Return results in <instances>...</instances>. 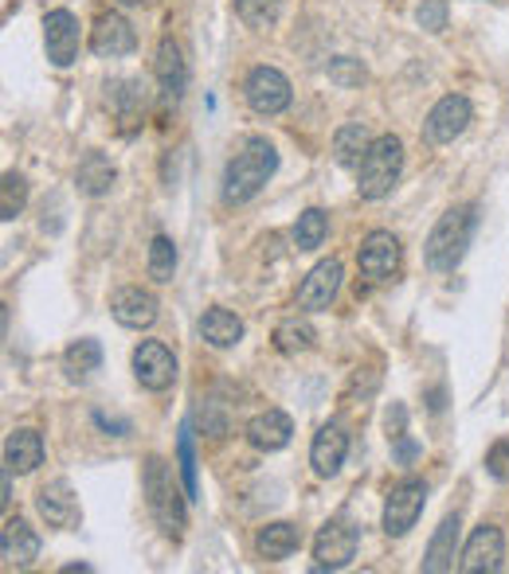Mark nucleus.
Here are the masks:
<instances>
[{
  "instance_id": "f257e3e1",
  "label": "nucleus",
  "mask_w": 509,
  "mask_h": 574,
  "mask_svg": "<svg viewBox=\"0 0 509 574\" xmlns=\"http://www.w3.org/2000/svg\"><path fill=\"white\" fill-rule=\"evenodd\" d=\"M279 168V153L267 137H247L244 148L236 157L227 160V172H224V200L227 204H247L254 195L263 192L267 180L274 177Z\"/></svg>"
},
{
  "instance_id": "f03ea898",
  "label": "nucleus",
  "mask_w": 509,
  "mask_h": 574,
  "mask_svg": "<svg viewBox=\"0 0 509 574\" xmlns=\"http://www.w3.org/2000/svg\"><path fill=\"white\" fill-rule=\"evenodd\" d=\"M145 497H150V512L157 519V528L169 539H180L189 528V509L180 497L177 481H173V469L161 457H145Z\"/></svg>"
},
{
  "instance_id": "7ed1b4c3",
  "label": "nucleus",
  "mask_w": 509,
  "mask_h": 574,
  "mask_svg": "<svg viewBox=\"0 0 509 574\" xmlns=\"http://www.w3.org/2000/svg\"><path fill=\"white\" fill-rule=\"evenodd\" d=\"M474 223H478V215H474L471 204L451 207L443 219L435 223V231L427 235V251H424L427 266L431 270L459 266L462 254H466V247H471V239H474Z\"/></svg>"
},
{
  "instance_id": "20e7f679",
  "label": "nucleus",
  "mask_w": 509,
  "mask_h": 574,
  "mask_svg": "<svg viewBox=\"0 0 509 574\" xmlns=\"http://www.w3.org/2000/svg\"><path fill=\"white\" fill-rule=\"evenodd\" d=\"M400 172H404V145H400V137L384 133L368 145L365 160L357 165V192L365 200H384L396 188Z\"/></svg>"
},
{
  "instance_id": "39448f33",
  "label": "nucleus",
  "mask_w": 509,
  "mask_h": 574,
  "mask_svg": "<svg viewBox=\"0 0 509 574\" xmlns=\"http://www.w3.org/2000/svg\"><path fill=\"white\" fill-rule=\"evenodd\" d=\"M244 94H247V106L254 113H263V118H274V113H283L291 106V83H286L283 71H274V67H254L247 74L244 83Z\"/></svg>"
},
{
  "instance_id": "423d86ee",
  "label": "nucleus",
  "mask_w": 509,
  "mask_h": 574,
  "mask_svg": "<svg viewBox=\"0 0 509 574\" xmlns=\"http://www.w3.org/2000/svg\"><path fill=\"white\" fill-rule=\"evenodd\" d=\"M360 547V531L345 519H330L325 528L318 531L313 539V563L318 571H338V566H350L353 555H357Z\"/></svg>"
},
{
  "instance_id": "0eeeda50",
  "label": "nucleus",
  "mask_w": 509,
  "mask_h": 574,
  "mask_svg": "<svg viewBox=\"0 0 509 574\" xmlns=\"http://www.w3.org/2000/svg\"><path fill=\"white\" fill-rule=\"evenodd\" d=\"M424 504H427V485L424 481H415V477L400 481L396 489L388 492V501H384V531L388 536H407V531L415 528L419 512H424Z\"/></svg>"
},
{
  "instance_id": "6e6552de",
  "label": "nucleus",
  "mask_w": 509,
  "mask_h": 574,
  "mask_svg": "<svg viewBox=\"0 0 509 574\" xmlns=\"http://www.w3.org/2000/svg\"><path fill=\"white\" fill-rule=\"evenodd\" d=\"M133 375L145 391H169L177 380V356L161 340H142L133 348Z\"/></svg>"
},
{
  "instance_id": "1a4fd4ad",
  "label": "nucleus",
  "mask_w": 509,
  "mask_h": 574,
  "mask_svg": "<svg viewBox=\"0 0 509 574\" xmlns=\"http://www.w3.org/2000/svg\"><path fill=\"white\" fill-rule=\"evenodd\" d=\"M474 110L471 103L462 98V94H447V98H439V103L431 106V113H427V141H435V145H451L454 137H462L466 133V125H471Z\"/></svg>"
},
{
  "instance_id": "9d476101",
  "label": "nucleus",
  "mask_w": 509,
  "mask_h": 574,
  "mask_svg": "<svg viewBox=\"0 0 509 574\" xmlns=\"http://www.w3.org/2000/svg\"><path fill=\"white\" fill-rule=\"evenodd\" d=\"M357 266L365 278L388 282L400 270V239L392 231L365 235V242H360V251H357Z\"/></svg>"
},
{
  "instance_id": "9b49d317",
  "label": "nucleus",
  "mask_w": 509,
  "mask_h": 574,
  "mask_svg": "<svg viewBox=\"0 0 509 574\" xmlns=\"http://www.w3.org/2000/svg\"><path fill=\"white\" fill-rule=\"evenodd\" d=\"M501 559H506V539H501L498 528L490 524H482L466 547H462V563L459 571L462 574H498L501 571Z\"/></svg>"
},
{
  "instance_id": "f8f14e48",
  "label": "nucleus",
  "mask_w": 509,
  "mask_h": 574,
  "mask_svg": "<svg viewBox=\"0 0 509 574\" xmlns=\"http://www.w3.org/2000/svg\"><path fill=\"white\" fill-rule=\"evenodd\" d=\"M44 44H48V59L56 67H71L79 59V20L67 9H56L44 16Z\"/></svg>"
},
{
  "instance_id": "ddd939ff",
  "label": "nucleus",
  "mask_w": 509,
  "mask_h": 574,
  "mask_svg": "<svg viewBox=\"0 0 509 574\" xmlns=\"http://www.w3.org/2000/svg\"><path fill=\"white\" fill-rule=\"evenodd\" d=\"M133 47H138V36H133L130 20L118 16V12H106L98 16L95 32H91V51L103 59H122L130 56Z\"/></svg>"
},
{
  "instance_id": "4468645a",
  "label": "nucleus",
  "mask_w": 509,
  "mask_h": 574,
  "mask_svg": "<svg viewBox=\"0 0 509 574\" xmlns=\"http://www.w3.org/2000/svg\"><path fill=\"white\" fill-rule=\"evenodd\" d=\"M338 289H341V262L325 259V262H318L310 274H306L303 289H298V306L310 309V313H318V309H330L333 297H338Z\"/></svg>"
},
{
  "instance_id": "2eb2a0df",
  "label": "nucleus",
  "mask_w": 509,
  "mask_h": 574,
  "mask_svg": "<svg viewBox=\"0 0 509 574\" xmlns=\"http://www.w3.org/2000/svg\"><path fill=\"white\" fill-rule=\"evenodd\" d=\"M0 555H4V566H16V571H24V566H32L39 559V536L36 528H32L28 519H4V536H0Z\"/></svg>"
},
{
  "instance_id": "dca6fc26",
  "label": "nucleus",
  "mask_w": 509,
  "mask_h": 574,
  "mask_svg": "<svg viewBox=\"0 0 509 574\" xmlns=\"http://www.w3.org/2000/svg\"><path fill=\"white\" fill-rule=\"evenodd\" d=\"M114 321L122 328H150L157 321V297L142 286H126L114 294Z\"/></svg>"
},
{
  "instance_id": "f3484780",
  "label": "nucleus",
  "mask_w": 509,
  "mask_h": 574,
  "mask_svg": "<svg viewBox=\"0 0 509 574\" xmlns=\"http://www.w3.org/2000/svg\"><path fill=\"white\" fill-rule=\"evenodd\" d=\"M153 74H157L161 94H165L169 103H177L180 94H185V86H189V63L180 56L177 39H161L157 59H153Z\"/></svg>"
},
{
  "instance_id": "a211bd4d",
  "label": "nucleus",
  "mask_w": 509,
  "mask_h": 574,
  "mask_svg": "<svg viewBox=\"0 0 509 574\" xmlns=\"http://www.w3.org/2000/svg\"><path fill=\"white\" fill-rule=\"evenodd\" d=\"M36 509H39V516L48 519L51 528L71 531L79 524V501H75V492H71V485L67 481L44 485L39 497H36Z\"/></svg>"
},
{
  "instance_id": "6ab92c4d",
  "label": "nucleus",
  "mask_w": 509,
  "mask_h": 574,
  "mask_svg": "<svg viewBox=\"0 0 509 574\" xmlns=\"http://www.w3.org/2000/svg\"><path fill=\"white\" fill-rule=\"evenodd\" d=\"M345 454H350V434L330 422V427H321L313 434V445H310V465L318 477H333V473L345 465Z\"/></svg>"
},
{
  "instance_id": "aec40b11",
  "label": "nucleus",
  "mask_w": 509,
  "mask_h": 574,
  "mask_svg": "<svg viewBox=\"0 0 509 574\" xmlns=\"http://www.w3.org/2000/svg\"><path fill=\"white\" fill-rule=\"evenodd\" d=\"M291 434H294V422L286 410H263V415H254L251 422H247V442H251L254 450H267V454L283 450V445L291 442Z\"/></svg>"
},
{
  "instance_id": "412c9836",
  "label": "nucleus",
  "mask_w": 509,
  "mask_h": 574,
  "mask_svg": "<svg viewBox=\"0 0 509 574\" xmlns=\"http://www.w3.org/2000/svg\"><path fill=\"white\" fill-rule=\"evenodd\" d=\"M200 336H204L212 348H236L244 340V321H239L232 309H208L200 316Z\"/></svg>"
},
{
  "instance_id": "4be33fe9",
  "label": "nucleus",
  "mask_w": 509,
  "mask_h": 574,
  "mask_svg": "<svg viewBox=\"0 0 509 574\" xmlns=\"http://www.w3.org/2000/svg\"><path fill=\"white\" fill-rule=\"evenodd\" d=\"M4 462L12 473H32L36 465H44V438L36 430H12L4 442Z\"/></svg>"
},
{
  "instance_id": "5701e85b",
  "label": "nucleus",
  "mask_w": 509,
  "mask_h": 574,
  "mask_svg": "<svg viewBox=\"0 0 509 574\" xmlns=\"http://www.w3.org/2000/svg\"><path fill=\"white\" fill-rule=\"evenodd\" d=\"M454 547H459V516H447L431 536V547L424 555V571L427 574H443L454 566Z\"/></svg>"
},
{
  "instance_id": "b1692460",
  "label": "nucleus",
  "mask_w": 509,
  "mask_h": 574,
  "mask_svg": "<svg viewBox=\"0 0 509 574\" xmlns=\"http://www.w3.org/2000/svg\"><path fill=\"white\" fill-rule=\"evenodd\" d=\"M298 543H303V531L294 528V524H267V528L259 531V539H254L259 555L271 559V563L294 555V551H298Z\"/></svg>"
},
{
  "instance_id": "393cba45",
  "label": "nucleus",
  "mask_w": 509,
  "mask_h": 574,
  "mask_svg": "<svg viewBox=\"0 0 509 574\" xmlns=\"http://www.w3.org/2000/svg\"><path fill=\"white\" fill-rule=\"evenodd\" d=\"M313 340H318V333H313V324L303 321V316H286V321H279V328H274V348L283 356L310 352Z\"/></svg>"
},
{
  "instance_id": "a878e982",
  "label": "nucleus",
  "mask_w": 509,
  "mask_h": 574,
  "mask_svg": "<svg viewBox=\"0 0 509 574\" xmlns=\"http://www.w3.org/2000/svg\"><path fill=\"white\" fill-rule=\"evenodd\" d=\"M368 145H372V141H368V130L360 125V121H350V125H341V130L333 133V157H338V165H345V168L360 165Z\"/></svg>"
},
{
  "instance_id": "bb28decb",
  "label": "nucleus",
  "mask_w": 509,
  "mask_h": 574,
  "mask_svg": "<svg viewBox=\"0 0 509 574\" xmlns=\"http://www.w3.org/2000/svg\"><path fill=\"white\" fill-rule=\"evenodd\" d=\"M98 368H103V348H98V340H75L63 352V371L71 380H79V383L91 380Z\"/></svg>"
},
{
  "instance_id": "cd10ccee",
  "label": "nucleus",
  "mask_w": 509,
  "mask_h": 574,
  "mask_svg": "<svg viewBox=\"0 0 509 574\" xmlns=\"http://www.w3.org/2000/svg\"><path fill=\"white\" fill-rule=\"evenodd\" d=\"M114 180H118V172H114L110 160L103 153H86L83 165H79V188L86 195H106L114 188Z\"/></svg>"
},
{
  "instance_id": "c85d7f7f",
  "label": "nucleus",
  "mask_w": 509,
  "mask_h": 574,
  "mask_svg": "<svg viewBox=\"0 0 509 574\" xmlns=\"http://www.w3.org/2000/svg\"><path fill=\"white\" fill-rule=\"evenodd\" d=\"M325 231H330L325 212H318V207L303 212L298 223H294V242H298V251H318L321 242H325Z\"/></svg>"
},
{
  "instance_id": "c756f323",
  "label": "nucleus",
  "mask_w": 509,
  "mask_h": 574,
  "mask_svg": "<svg viewBox=\"0 0 509 574\" xmlns=\"http://www.w3.org/2000/svg\"><path fill=\"white\" fill-rule=\"evenodd\" d=\"M279 12H283V0H236V16L254 32L274 28Z\"/></svg>"
},
{
  "instance_id": "7c9ffc66",
  "label": "nucleus",
  "mask_w": 509,
  "mask_h": 574,
  "mask_svg": "<svg viewBox=\"0 0 509 574\" xmlns=\"http://www.w3.org/2000/svg\"><path fill=\"white\" fill-rule=\"evenodd\" d=\"M173 270H177V247H173L169 235H157L150 242V278L173 282Z\"/></svg>"
},
{
  "instance_id": "2f4dec72",
  "label": "nucleus",
  "mask_w": 509,
  "mask_h": 574,
  "mask_svg": "<svg viewBox=\"0 0 509 574\" xmlns=\"http://www.w3.org/2000/svg\"><path fill=\"white\" fill-rule=\"evenodd\" d=\"M325 74H330V83L341 86V91H353V86L365 83V67H360V59H350V56L333 59V63L325 67Z\"/></svg>"
},
{
  "instance_id": "473e14b6",
  "label": "nucleus",
  "mask_w": 509,
  "mask_h": 574,
  "mask_svg": "<svg viewBox=\"0 0 509 574\" xmlns=\"http://www.w3.org/2000/svg\"><path fill=\"white\" fill-rule=\"evenodd\" d=\"M24 195H28V184H24V177L9 172V177H4V195H0V219H16L20 207H24Z\"/></svg>"
},
{
  "instance_id": "72a5a7b5",
  "label": "nucleus",
  "mask_w": 509,
  "mask_h": 574,
  "mask_svg": "<svg viewBox=\"0 0 509 574\" xmlns=\"http://www.w3.org/2000/svg\"><path fill=\"white\" fill-rule=\"evenodd\" d=\"M415 20H419V28L424 32H443L447 28V0H424V4L415 9Z\"/></svg>"
},
{
  "instance_id": "f704fd0d",
  "label": "nucleus",
  "mask_w": 509,
  "mask_h": 574,
  "mask_svg": "<svg viewBox=\"0 0 509 574\" xmlns=\"http://www.w3.org/2000/svg\"><path fill=\"white\" fill-rule=\"evenodd\" d=\"M180 473H185V497H189V501H197V462H192L189 430L180 434Z\"/></svg>"
},
{
  "instance_id": "c9c22d12",
  "label": "nucleus",
  "mask_w": 509,
  "mask_h": 574,
  "mask_svg": "<svg viewBox=\"0 0 509 574\" xmlns=\"http://www.w3.org/2000/svg\"><path fill=\"white\" fill-rule=\"evenodd\" d=\"M486 473H490L494 481H509V438H498L490 445V454H486Z\"/></svg>"
},
{
  "instance_id": "e433bc0d",
  "label": "nucleus",
  "mask_w": 509,
  "mask_h": 574,
  "mask_svg": "<svg viewBox=\"0 0 509 574\" xmlns=\"http://www.w3.org/2000/svg\"><path fill=\"white\" fill-rule=\"evenodd\" d=\"M118 4H126V9H133V4H142V0H118Z\"/></svg>"
}]
</instances>
